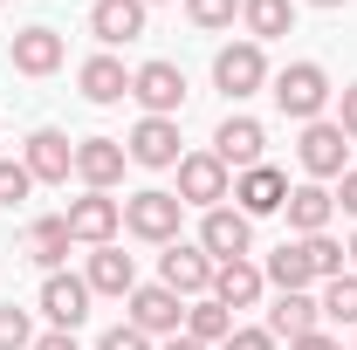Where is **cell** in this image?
<instances>
[{
    "label": "cell",
    "instance_id": "cell-1",
    "mask_svg": "<svg viewBox=\"0 0 357 350\" xmlns=\"http://www.w3.org/2000/svg\"><path fill=\"white\" fill-rule=\"evenodd\" d=\"M275 83V110L282 117H296V124H316L323 117V103L337 96L330 89V76H323V62H289L282 76H268Z\"/></svg>",
    "mask_w": 357,
    "mask_h": 350
},
{
    "label": "cell",
    "instance_id": "cell-2",
    "mask_svg": "<svg viewBox=\"0 0 357 350\" xmlns=\"http://www.w3.org/2000/svg\"><path fill=\"white\" fill-rule=\"evenodd\" d=\"M172 172H178V206L213 213V206H227V199H234V172H227L213 151H185Z\"/></svg>",
    "mask_w": 357,
    "mask_h": 350
},
{
    "label": "cell",
    "instance_id": "cell-3",
    "mask_svg": "<svg viewBox=\"0 0 357 350\" xmlns=\"http://www.w3.org/2000/svg\"><path fill=\"white\" fill-rule=\"evenodd\" d=\"M178 220H185V206H178V192H165V185H144V192L124 199V227H131L137 241L172 248V241H178Z\"/></svg>",
    "mask_w": 357,
    "mask_h": 350
},
{
    "label": "cell",
    "instance_id": "cell-4",
    "mask_svg": "<svg viewBox=\"0 0 357 350\" xmlns=\"http://www.w3.org/2000/svg\"><path fill=\"white\" fill-rule=\"evenodd\" d=\"M213 254L199 248V241H172L165 254H158V282L172 289L178 303H192V296H213Z\"/></svg>",
    "mask_w": 357,
    "mask_h": 350
},
{
    "label": "cell",
    "instance_id": "cell-5",
    "mask_svg": "<svg viewBox=\"0 0 357 350\" xmlns=\"http://www.w3.org/2000/svg\"><path fill=\"white\" fill-rule=\"evenodd\" d=\"M296 158H303V172H310L316 185H330V178L351 172V137L337 131L330 117H316V124H303V144H296Z\"/></svg>",
    "mask_w": 357,
    "mask_h": 350
},
{
    "label": "cell",
    "instance_id": "cell-6",
    "mask_svg": "<svg viewBox=\"0 0 357 350\" xmlns=\"http://www.w3.org/2000/svg\"><path fill=\"white\" fill-rule=\"evenodd\" d=\"M131 96L144 117H178L185 110V69L178 62H144V69H131Z\"/></svg>",
    "mask_w": 357,
    "mask_h": 350
},
{
    "label": "cell",
    "instance_id": "cell-7",
    "mask_svg": "<svg viewBox=\"0 0 357 350\" xmlns=\"http://www.w3.org/2000/svg\"><path fill=\"white\" fill-rule=\"evenodd\" d=\"M124 309H131V330H144V337H178L185 330V303H178L165 282H137L131 296H124Z\"/></svg>",
    "mask_w": 357,
    "mask_h": 350
},
{
    "label": "cell",
    "instance_id": "cell-8",
    "mask_svg": "<svg viewBox=\"0 0 357 350\" xmlns=\"http://www.w3.org/2000/svg\"><path fill=\"white\" fill-rule=\"evenodd\" d=\"M268 83V55H261V42H227L220 55H213V89L220 96H255V89Z\"/></svg>",
    "mask_w": 357,
    "mask_h": 350
},
{
    "label": "cell",
    "instance_id": "cell-9",
    "mask_svg": "<svg viewBox=\"0 0 357 350\" xmlns=\"http://www.w3.org/2000/svg\"><path fill=\"white\" fill-rule=\"evenodd\" d=\"M69 241H83V248H110L117 241V227H124V199H110V192H83V199H69Z\"/></svg>",
    "mask_w": 357,
    "mask_h": 350
},
{
    "label": "cell",
    "instance_id": "cell-10",
    "mask_svg": "<svg viewBox=\"0 0 357 350\" xmlns=\"http://www.w3.org/2000/svg\"><path fill=\"white\" fill-rule=\"evenodd\" d=\"M124 151H131V165H144V172H172L178 158V117H137L131 137H124Z\"/></svg>",
    "mask_w": 357,
    "mask_h": 350
},
{
    "label": "cell",
    "instance_id": "cell-11",
    "mask_svg": "<svg viewBox=\"0 0 357 350\" xmlns=\"http://www.w3.org/2000/svg\"><path fill=\"white\" fill-rule=\"evenodd\" d=\"M199 248L213 261H248L255 254V220L241 213V206H213V213L199 220Z\"/></svg>",
    "mask_w": 357,
    "mask_h": 350
},
{
    "label": "cell",
    "instance_id": "cell-12",
    "mask_svg": "<svg viewBox=\"0 0 357 350\" xmlns=\"http://www.w3.org/2000/svg\"><path fill=\"white\" fill-rule=\"evenodd\" d=\"M21 165L35 172V185H69V172H76V144L62 131H28V151H21Z\"/></svg>",
    "mask_w": 357,
    "mask_h": 350
},
{
    "label": "cell",
    "instance_id": "cell-13",
    "mask_svg": "<svg viewBox=\"0 0 357 350\" xmlns=\"http://www.w3.org/2000/svg\"><path fill=\"white\" fill-rule=\"evenodd\" d=\"M131 165V151H124V137H83L76 144V178H83L89 192H110L117 178Z\"/></svg>",
    "mask_w": 357,
    "mask_h": 350
},
{
    "label": "cell",
    "instance_id": "cell-14",
    "mask_svg": "<svg viewBox=\"0 0 357 350\" xmlns=\"http://www.w3.org/2000/svg\"><path fill=\"white\" fill-rule=\"evenodd\" d=\"M282 213H289V227H296V241L330 234V220H337V192H330V185H316V178H303V185H289Z\"/></svg>",
    "mask_w": 357,
    "mask_h": 350
},
{
    "label": "cell",
    "instance_id": "cell-15",
    "mask_svg": "<svg viewBox=\"0 0 357 350\" xmlns=\"http://www.w3.org/2000/svg\"><path fill=\"white\" fill-rule=\"evenodd\" d=\"M268 151V131L255 124V117H227L220 131H213V158H220L227 172H255Z\"/></svg>",
    "mask_w": 357,
    "mask_h": 350
},
{
    "label": "cell",
    "instance_id": "cell-16",
    "mask_svg": "<svg viewBox=\"0 0 357 350\" xmlns=\"http://www.w3.org/2000/svg\"><path fill=\"white\" fill-rule=\"evenodd\" d=\"M42 316L55 323V330L76 337V330L89 323V282H83V275H48V282H42Z\"/></svg>",
    "mask_w": 357,
    "mask_h": 350
},
{
    "label": "cell",
    "instance_id": "cell-17",
    "mask_svg": "<svg viewBox=\"0 0 357 350\" xmlns=\"http://www.w3.org/2000/svg\"><path fill=\"white\" fill-rule=\"evenodd\" d=\"M261 275H268V289H275V296H296V289L323 282V275H316V248H310V241H282V248L261 261Z\"/></svg>",
    "mask_w": 357,
    "mask_h": 350
},
{
    "label": "cell",
    "instance_id": "cell-18",
    "mask_svg": "<svg viewBox=\"0 0 357 350\" xmlns=\"http://www.w3.org/2000/svg\"><path fill=\"white\" fill-rule=\"evenodd\" d=\"M7 55H14V69H21V76H55V69H62V55H69V42H62L55 28H21V35L7 42Z\"/></svg>",
    "mask_w": 357,
    "mask_h": 350
},
{
    "label": "cell",
    "instance_id": "cell-19",
    "mask_svg": "<svg viewBox=\"0 0 357 350\" xmlns=\"http://www.w3.org/2000/svg\"><path fill=\"white\" fill-rule=\"evenodd\" d=\"M282 199H289V178L275 172V165L234 172V206H241L248 220H261V213H282Z\"/></svg>",
    "mask_w": 357,
    "mask_h": 350
},
{
    "label": "cell",
    "instance_id": "cell-20",
    "mask_svg": "<svg viewBox=\"0 0 357 350\" xmlns=\"http://www.w3.org/2000/svg\"><path fill=\"white\" fill-rule=\"evenodd\" d=\"M268 337L282 344H296V337H310V330H323V303H316L310 289H296V296H275V309H268V323H261Z\"/></svg>",
    "mask_w": 357,
    "mask_h": 350
},
{
    "label": "cell",
    "instance_id": "cell-21",
    "mask_svg": "<svg viewBox=\"0 0 357 350\" xmlns=\"http://www.w3.org/2000/svg\"><path fill=\"white\" fill-rule=\"evenodd\" d=\"M144 14H151L144 0H96L89 7V28H96L103 48H117V42H137L144 35Z\"/></svg>",
    "mask_w": 357,
    "mask_h": 350
},
{
    "label": "cell",
    "instance_id": "cell-22",
    "mask_svg": "<svg viewBox=\"0 0 357 350\" xmlns=\"http://www.w3.org/2000/svg\"><path fill=\"white\" fill-rule=\"evenodd\" d=\"M83 282H89V296H131L137 289V261L117 241H110V248H89V275Z\"/></svg>",
    "mask_w": 357,
    "mask_h": 350
},
{
    "label": "cell",
    "instance_id": "cell-23",
    "mask_svg": "<svg viewBox=\"0 0 357 350\" xmlns=\"http://www.w3.org/2000/svg\"><path fill=\"white\" fill-rule=\"evenodd\" d=\"M76 89H83L89 103H124V96H131V69L103 48V55H89L83 69H76Z\"/></svg>",
    "mask_w": 357,
    "mask_h": 350
},
{
    "label": "cell",
    "instance_id": "cell-24",
    "mask_svg": "<svg viewBox=\"0 0 357 350\" xmlns=\"http://www.w3.org/2000/svg\"><path fill=\"white\" fill-rule=\"evenodd\" d=\"M69 248H76V241H69V220H62V213L35 220V227H28V241H21V254H28V261L42 268V275H62Z\"/></svg>",
    "mask_w": 357,
    "mask_h": 350
},
{
    "label": "cell",
    "instance_id": "cell-25",
    "mask_svg": "<svg viewBox=\"0 0 357 350\" xmlns=\"http://www.w3.org/2000/svg\"><path fill=\"white\" fill-rule=\"evenodd\" d=\"M261 289H268L261 261H220L213 268V303H227V309H255Z\"/></svg>",
    "mask_w": 357,
    "mask_h": 350
},
{
    "label": "cell",
    "instance_id": "cell-26",
    "mask_svg": "<svg viewBox=\"0 0 357 350\" xmlns=\"http://www.w3.org/2000/svg\"><path fill=\"white\" fill-rule=\"evenodd\" d=\"M185 337H192V344H227V337H234V309L227 303H213V296H192V303H185Z\"/></svg>",
    "mask_w": 357,
    "mask_h": 350
},
{
    "label": "cell",
    "instance_id": "cell-27",
    "mask_svg": "<svg viewBox=\"0 0 357 350\" xmlns=\"http://www.w3.org/2000/svg\"><path fill=\"white\" fill-rule=\"evenodd\" d=\"M241 21H248V42H275L296 28V0H241Z\"/></svg>",
    "mask_w": 357,
    "mask_h": 350
},
{
    "label": "cell",
    "instance_id": "cell-28",
    "mask_svg": "<svg viewBox=\"0 0 357 350\" xmlns=\"http://www.w3.org/2000/svg\"><path fill=\"white\" fill-rule=\"evenodd\" d=\"M323 316L330 323H357V268H344L337 282H323Z\"/></svg>",
    "mask_w": 357,
    "mask_h": 350
},
{
    "label": "cell",
    "instance_id": "cell-29",
    "mask_svg": "<svg viewBox=\"0 0 357 350\" xmlns=\"http://www.w3.org/2000/svg\"><path fill=\"white\" fill-rule=\"evenodd\" d=\"M234 14H241V0H185V21H192L199 35H220V28H234Z\"/></svg>",
    "mask_w": 357,
    "mask_h": 350
},
{
    "label": "cell",
    "instance_id": "cell-30",
    "mask_svg": "<svg viewBox=\"0 0 357 350\" xmlns=\"http://www.w3.org/2000/svg\"><path fill=\"white\" fill-rule=\"evenodd\" d=\"M28 192H35V172L21 158H0V206H21Z\"/></svg>",
    "mask_w": 357,
    "mask_h": 350
},
{
    "label": "cell",
    "instance_id": "cell-31",
    "mask_svg": "<svg viewBox=\"0 0 357 350\" xmlns=\"http://www.w3.org/2000/svg\"><path fill=\"white\" fill-rule=\"evenodd\" d=\"M35 344V323H28V309L0 303V350H28Z\"/></svg>",
    "mask_w": 357,
    "mask_h": 350
},
{
    "label": "cell",
    "instance_id": "cell-32",
    "mask_svg": "<svg viewBox=\"0 0 357 350\" xmlns=\"http://www.w3.org/2000/svg\"><path fill=\"white\" fill-rule=\"evenodd\" d=\"M96 350H151V337L131 330V323H117V330H103V344H96Z\"/></svg>",
    "mask_w": 357,
    "mask_h": 350
},
{
    "label": "cell",
    "instance_id": "cell-33",
    "mask_svg": "<svg viewBox=\"0 0 357 350\" xmlns=\"http://www.w3.org/2000/svg\"><path fill=\"white\" fill-rule=\"evenodd\" d=\"M220 350H275V337H268V330H241V323H234V337H227Z\"/></svg>",
    "mask_w": 357,
    "mask_h": 350
},
{
    "label": "cell",
    "instance_id": "cell-34",
    "mask_svg": "<svg viewBox=\"0 0 357 350\" xmlns=\"http://www.w3.org/2000/svg\"><path fill=\"white\" fill-rule=\"evenodd\" d=\"M330 192H337V213H351V220H357V165H351L344 178H337Z\"/></svg>",
    "mask_w": 357,
    "mask_h": 350
},
{
    "label": "cell",
    "instance_id": "cell-35",
    "mask_svg": "<svg viewBox=\"0 0 357 350\" xmlns=\"http://www.w3.org/2000/svg\"><path fill=\"white\" fill-rule=\"evenodd\" d=\"M337 131H344V137H357V83L337 96Z\"/></svg>",
    "mask_w": 357,
    "mask_h": 350
},
{
    "label": "cell",
    "instance_id": "cell-36",
    "mask_svg": "<svg viewBox=\"0 0 357 350\" xmlns=\"http://www.w3.org/2000/svg\"><path fill=\"white\" fill-rule=\"evenodd\" d=\"M289 350H344V344H337L330 330H310V337H296V344H289Z\"/></svg>",
    "mask_w": 357,
    "mask_h": 350
},
{
    "label": "cell",
    "instance_id": "cell-37",
    "mask_svg": "<svg viewBox=\"0 0 357 350\" xmlns=\"http://www.w3.org/2000/svg\"><path fill=\"white\" fill-rule=\"evenodd\" d=\"M28 350H76V337H69V330H48V337H35Z\"/></svg>",
    "mask_w": 357,
    "mask_h": 350
},
{
    "label": "cell",
    "instance_id": "cell-38",
    "mask_svg": "<svg viewBox=\"0 0 357 350\" xmlns=\"http://www.w3.org/2000/svg\"><path fill=\"white\" fill-rule=\"evenodd\" d=\"M165 350H206V344H192V337L178 330V337H165Z\"/></svg>",
    "mask_w": 357,
    "mask_h": 350
},
{
    "label": "cell",
    "instance_id": "cell-39",
    "mask_svg": "<svg viewBox=\"0 0 357 350\" xmlns=\"http://www.w3.org/2000/svg\"><path fill=\"white\" fill-rule=\"evenodd\" d=\"M344 254H351V268H357V234H351V241H344Z\"/></svg>",
    "mask_w": 357,
    "mask_h": 350
},
{
    "label": "cell",
    "instance_id": "cell-40",
    "mask_svg": "<svg viewBox=\"0 0 357 350\" xmlns=\"http://www.w3.org/2000/svg\"><path fill=\"white\" fill-rule=\"evenodd\" d=\"M310 7H351V0H310Z\"/></svg>",
    "mask_w": 357,
    "mask_h": 350
},
{
    "label": "cell",
    "instance_id": "cell-41",
    "mask_svg": "<svg viewBox=\"0 0 357 350\" xmlns=\"http://www.w3.org/2000/svg\"><path fill=\"white\" fill-rule=\"evenodd\" d=\"M144 7H158V0H144Z\"/></svg>",
    "mask_w": 357,
    "mask_h": 350
}]
</instances>
